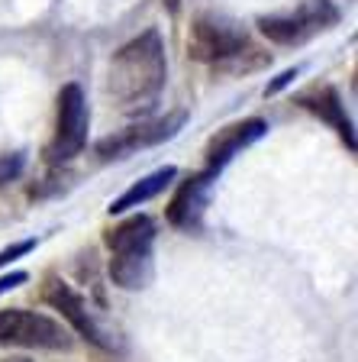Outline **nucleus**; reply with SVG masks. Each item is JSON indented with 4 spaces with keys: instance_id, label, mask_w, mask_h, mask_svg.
Here are the masks:
<instances>
[{
    "instance_id": "1",
    "label": "nucleus",
    "mask_w": 358,
    "mask_h": 362,
    "mask_svg": "<svg viewBox=\"0 0 358 362\" xmlns=\"http://www.w3.org/2000/svg\"><path fill=\"white\" fill-rule=\"evenodd\" d=\"M165 78H168L165 42L158 30H145L113 55L107 90L123 113H149L165 88Z\"/></svg>"
},
{
    "instance_id": "2",
    "label": "nucleus",
    "mask_w": 358,
    "mask_h": 362,
    "mask_svg": "<svg viewBox=\"0 0 358 362\" xmlns=\"http://www.w3.org/2000/svg\"><path fill=\"white\" fill-rule=\"evenodd\" d=\"M88 127H90V113L88 100H84L78 84H65L59 90V110H55V136L49 143V162H71L78 152L88 143Z\"/></svg>"
},
{
    "instance_id": "3",
    "label": "nucleus",
    "mask_w": 358,
    "mask_h": 362,
    "mask_svg": "<svg viewBox=\"0 0 358 362\" xmlns=\"http://www.w3.org/2000/svg\"><path fill=\"white\" fill-rule=\"evenodd\" d=\"M0 343L26 349H68L71 337L52 317L32 314L23 308H7L0 310Z\"/></svg>"
},
{
    "instance_id": "4",
    "label": "nucleus",
    "mask_w": 358,
    "mask_h": 362,
    "mask_svg": "<svg viewBox=\"0 0 358 362\" xmlns=\"http://www.w3.org/2000/svg\"><path fill=\"white\" fill-rule=\"evenodd\" d=\"M246 45H249V36L239 23L226 20V16H213V13L197 16L194 26H191V36H187L191 59L207 62V65H217V62L242 52Z\"/></svg>"
},
{
    "instance_id": "5",
    "label": "nucleus",
    "mask_w": 358,
    "mask_h": 362,
    "mask_svg": "<svg viewBox=\"0 0 358 362\" xmlns=\"http://www.w3.org/2000/svg\"><path fill=\"white\" fill-rule=\"evenodd\" d=\"M336 20H339V10L329 0H306L297 13L261 16L258 30L278 45H297V42H306L310 36H316L320 30H329Z\"/></svg>"
},
{
    "instance_id": "6",
    "label": "nucleus",
    "mask_w": 358,
    "mask_h": 362,
    "mask_svg": "<svg viewBox=\"0 0 358 362\" xmlns=\"http://www.w3.org/2000/svg\"><path fill=\"white\" fill-rule=\"evenodd\" d=\"M42 301L49 304V308H55L61 317H65L68 324H71V330H78L84 339H90L94 346H107L104 343V333H100V327L94 324V317L88 314V308H84V301L78 298L75 291H71V285L61 279H55V275H49L42 285Z\"/></svg>"
},
{
    "instance_id": "7",
    "label": "nucleus",
    "mask_w": 358,
    "mask_h": 362,
    "mask_svg": "<svg viewBox=\"0 0 358 362\" xmlns=\"http://www.w3.org/2000/svg\"><path fill=\"white\" fill-rule=\"evenodd\" d=\"M217 181V172H201L194 178H187L178 191H174L172 204H168V220H172L178 230H194L203 220V211H207L210 201V188Z\"/></svg>"
},
{
    "instance_id": "8",
    "label": "nucleus",
    "mask_w": 358,
    "mask_h": 362,
    "mask_svg": "<svg viewBox=\"0 0 358 362\" xmlns=\"http://www.w3.org/2000/svg\"><path fill=\"white\" fill-rule=\"evenodd\" d=\"M265 133H268V123L258 120V117L223 127L207 143V152H203V156H207V168H210V172H220V168H223L232 156H239L246 146H252L255 139H261Z\"/></svg>"
},
{
    "instance_id": "9",
    "label": "nucleus",
    "mask_w": 358,
    "mask_h": 362,
    "mask_svg": "<svg viewBox=\"0 0 358 362\" xmlns=\"http://www.w3.org/2000/svg\"><path fill=\"white\" fill-rule=\"evenodd\" d=\"M184 117H172V120H158V123H142V127H133L126 133H117V136H107L97 143V156L100 158H123L126 152L139 149V146H155L168 136H174V129L181 127Z\"/></svg>"
},
{
    "instance_id": "10",
    "label": "nucleus",
    "mask_w": 358,
    "mask_h": 362,
    "mask_svg": "<svg viewBox=\"0 0 358 362\" xmlns=\"http://www.w3.org/2000/svg\"><path fill=\"white\" fill-rule=\"evenodd\" d=\"M155 275V262H152V249H133V252H113L110 259V279L113 285L126 288V291H139L145 288Z\"/></svg>"
},
{
    "instance_id": "11",
    "label": "nucleus",
    "mask_w": 358,
    "mask_h": 362,
    "mask_svg": "<svg viewBox=\"0 0 358 362\" xmlns=\"http://www.w3.org/2000/svg\"><path fill=\"white\" fill-rule=\"evenodd\" d=\"M297 104H304L306 110H314L320 120H326L329 127H336V133L342 136L345 143H349V149H355V133H352V120L345 117V107L342 100H339V94L333 88H314L306 90V94H300Z\"/></svg>"
},
{
    "instance_id": "12",
    "label": "nucleus",
    "mask_w": 358,
    "mask_h": 362,
    "mask_svg": "<svg viewBox=\"0 0 358 362\" xmlns=\"http://www.w3.org/2000/svg\"><path fill=\"white\" fill-rule=\"evenodd\" d=\"M107 249L110 252H133V249H152L155 243V223H152L145 214H136V217L123 220L119 226L107 230Z\"/></svg>"
},
{
    "instance_id": "13",
    "label": "nucleus",
    "mask_w": 358,
    "mask_h": 362,
    "mask_svg": "<svg viewBox=\"0 0 358 362\" xmlns=\"http://www.w3.org/2000/svg\"><path fill=\"white\" fill-rule=\"evenodd\" d=\"M174 178H178V168L174 165H165V168H158V172L145 175V178L136 181L133 188H126L117 201L110 204V214H126V211H133V207H142L145 201H152V197L162 194Z\"/></svg>"
},
{
    "instance_id": "14",
    "label": "nucleus",
    "mask_w": 358,
    "mask_h": 362,
    "mask_svg": "<svg viewBox=\"0 0 358 362\" xmlns=\"http://www.w3.org/2000/svg\"><path fill=\"white\" fill-rule=\"evenodd\" d=\"M268 55L265 52H258V49H252V45H246L242 52H236V55H229V59H223V62H217L213 65V71L217 75H246V71H255V68H265L268 65Z\"/></svg>"
},
{
    "instance_id": "15",
    "label": "nucleus",
    "mask_w": 358,
    "mask_h": 362,
    "mask_svg": "<svg viewBox=\"0 0 358 362\" xmlns=\"http://www.w3.org/2000/svg\"><path fill=\"white\" fill-rule=\"evenodd\" d=\"M20 172H23V156L20 152H16V156H0V185L13 181Z\"/></svg>"
},
{
    "instance_id": "16",
    "label": "nucleus",
    "mask_w": 358,
    "mask_h": 362,
    "mask_svg": "<svg viewBox=\"0 0 358 362\" xmlns=\"http://www.w3.org/2000/svg\"><path fill=\"white\" fill-rule=\"evenodd\" d=\"M32 246H36V240H23V243H16V246H10V249H0V265L13 262L16 256H26Z\"/></svg>"
},
{
    "instance_id": "17",
    "label": "nucleus",
    "mask_w": 358,
    "mask_h": 362,
    "mask_svg": "<svg viewBox=\"0 0 358 362\" xmlns=\"http://www.w3.org/2000/svg\"><path fill=\"white\" fill-rule=\"evenodd\" d=\"M294 78H297V68H287L284 75H278L275 81H271L268 88H265V94H278V90H281V88H287V84H291Z\"/></svg>"
},
{
    "instance_id": "18",
    "label": "nucleus",
    "mask_w": 358,
    "mask_h": 362,
    "mask_svg": "<svg viewBox=\"0 0 358 362\" xmlns=\"http://www.w3.org/2000/svg\"><path fill=\"white\" fill-rule=\"evenodd\" d=\"M26 279H30L26 272H10V275H4V279H0V294H4V291H13V288H20Z\"/></svg>"
},
{
    "instance_id": "19",
    "label": "nucleus",
    "mask_w": 358,
    "mask_h": 362,
    "mask_svg": "<svg viewBox=\"0 0 358 362\" xmlns=\"http://www.w3.org/2000/svg\"><path fill=\"white\" fill-rule=\"evenodd\" d=\"M168 7H172V10H178V0H168Z\"/></svg>"
}]
</instances>
